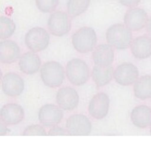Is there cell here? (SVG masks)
I'll return each mask as SVG.
<instances>
[{
  "label": "cell",
  "mask_w": 151,
  "mask_h": 151,
  "mask_svg": "<svg viewBox=\"0 0 151 151\" xmlns=\"http://www.w3.org/2000/svg\"><path fill=\"white\" fill-rule=\"evenodd\" d=\"M50 35L45 28L35 27L29 29L25 36V44L32 52H41L47 48Z\"/></svg>",
  "instance_id": "cell-5"
},
{
  "label": "cell",
  "mask_w": 151,
  "mask_h": 151,
  "mask_svg": "<svg viewBox=\"0 0 151 151\" xmlns=\"http://www.w3.org/2000/svg\"><path fill=\"white\" fill-rule=\"evenodd\" d=\"M47 27L52 35L63 37L71 29V20L69 14L64 12L58 11L51 13L47 21Z\"/></svg>",
  "instance_id": "cell-6"
},
{
  "label": "cell",
  "mask_w": 151,
  "mask_h": 151,
  "mask_svg": "<svg viewBox=\"0 0 151 151\" xmlns=\"http://www.w3.org/2000/svg\"><path fill=\"white\" fill-rule=\"evenodd\" d=\"M2 77H3V74H2L1 69H0V81H2Z\"/></svg>",
  "instance_id": "cell-30"
},
{
  "label": "cell",
  "mask_w": 151,
  "mask_h": 151,
  "mask_svg": "<svg viewBox=\"0 0 151 151\" xmlns=\"http://www.w3.org/2000/svg\"><path fill=\"white\" fill-rule=\"evenodd\" d=\"M16 29L15 23L6 16L0 17V40H8L12 37Z\"/></svg>",
  "instance_id": "cell-23"
},
{
  "label": "cell",
  "mask_w": 151,
  "mask_h": 151,
  "mask_svg": "<svg viewBox=\"0 0 151 151\" xmlns=\"http://www.w3.org/2000/svg\"><path fill=\"white\" fill-rule=\"evenodd\" d=\"M146 31H147V33H149V34H151V17L148 19L147 21V24H146Z\"/></svg>",
  "instance_id": "cell-29"
},
{
  "label": "cell",
  "mask_w": 151,
  "mask_h": 151,
  "mask_svg": "<svg viewBox=\"0 0 151 151\" xmlns=\"http://www.w3.org/2000/svg\"><path fill=\"white\" fill-rule=\"evenodd\" d=\"M39 120L45 127H54L61 122L63 118V109L53 104H45L39 110Z\"/></svg>",
  "instance_id": "cell-11"
},
{
  "label": "cell",
  "mask_w": 151,
  "mask_h": 151,
  "mask_svg": "<svg viewBox=\"0 0 151 151\" xmlns=\"http://www.w3.org/2000/svg\"><path fill=\"white\" fill-rule=\"evenodd\" d=\"M130 51L134 58L145 60L151 56V38L148 36H139L132 41Z\"/></svg>",
  "instance_id": "cell-16"
},
{
  "label": "cell",
  "mask_w": 151,
  "mask_h": 151,
  "mask_svg": "<svg viewBox=\"0 0 151 151\" xmlns=\"http://www.w3.org/2000/svg\"><path fill=\"white\" fill-rule=\"evenodd\" d=\"M60 0H36V6L39 11L45 13L54 12L59 6Z\"/></svg>",
  "instance_id": "cell-24"
},
{
  "label": "cell",
  "mask_w": 151,
  "mask_h": 151,
  "mask_svg": "<svg viewBox=\"0 0 151 151\" xmlns=\"http://www.w3.org/2000/svg\"><path fill=\"white\" fill-rule=\"evenodd\" d=\"M65 75L70 83L75 86H81L90 78V69L88 64L81 59L70 60L65 68Z\"/></svg>",
  "instance_id": "cell-4"
},
{
  "label": "cell",
  "mask_w": 151,
  "mask_h": 151,
  "mask_svg": "<svg viewBox=\"0 0 151 151\" xmlns=\"http://www.w3.org/2000/svg\"><path fill=\"white\" fill-rule=\"evenodd\" d=\"M148 21L147 13L144 9L130 8L124 16L125 26L131 31H140L146 27Z\"/></svg>",
  "instance_id": "cell-9"
},
{
  "label": "cell",
  "mask_w": 151,
  "mask_h": 151,
  "mask_svg": "<svg viewBox=\"0 0 151 151\" xmlns=\"http://www.w3.org/2000/svg\"><path fill=\"white\" fill-rule=\"evenodd\" d=\"M20 47L14 41L4 40L0 42V63H13L20 59Z\"/></svg>",
  "instance_id": "cell-15"
},
{
  "label": "cell",
  "mask_w": 151,
  "mask_h": 151,
  "mask_svg": "<svg viewBox=\"0 0 151 151\" xmlns=\"http://www.w3.org/2000/svg\"><path fill=\"white\" fill-rule=\"evenodd\" d=\"M133 92L135 96L141 100L151 98V76H143L137 79L133 86Z\"/></svg>",
  "instance_id": "cell-21"
},
{
  "label": "cell",
  "mask_w": 151,
  "mask_h": 151,
  "mask_svg": "<svg viewBox=\"0 0 151 151\" xmlns=\"http://www.w3.org/2000/svg\"><path fill=\"white\" fill-rule=\"evenodd\" d=\"M66 129L72 136H88L92 131V123L84 114H73L66 121Z\"/></svg>",
  "instance_id": "cell-8"
},
{
  "label": "cell",
  "mask_w": 151,
  "mask_h": 151,
  "mask_svg": "<svg viewBox=\"0 0 151 151\" xmlns=\"http://www.w3.org/2000/svg\"><path fill=\"white\" fill-rule=\"evenodd\" d=\"M115 81L122 86L134 84L139 78V70L137 66L130 63H123L115 68L113 72Z\"/></svg>",
  "instance_id": "cell-7"
},
{
  "label": "cell",
  "mask_w": 151,
  "mask_h": 151,
  "mask_svg": "<svg viewBox=\"0 0 151 151\" xmlns=\"http://www.w3.org/2000/svg\"><path fill=\"white\" fill-rule=\"evenodd\" d=\"M65 71L58 61H46L41 67V78L47 87H60L64 81Z\"/></svg>",
  "instance_id": "cell-3"
},
{
  "label": "cell",
  "mask_w": 151,
  "mask_h": 151,
  "mask_svg": "<svg viewBox=\"0 0 151 151\" xmlns=\"http://www.w3.org/2000/svg\"><path fill=\"white\" fill-rule=\"evenodd\" d=\"M8 132V127L7 123L5 122L2 118H0V136L6 135Z\"/></svg>",
  "instance_id": "cell-28"
},
{
  "label": "cell",
  "mask_w": 151,
  "mask_h": 151,
  "mask_svg": "<svg viewBox=\"0 0 151 151\" xmlns=\"http://www.w3.org/2000/svg\"><path fill=\"white\" fill-rule=\"evenodd\" d=\"M91 0H68L67 12L71 18L78 17L87 11Z\"/></svg>",
  "instance_id": "cell-22"
},
{
  "label": "cell",
  "mask_w": 151,
  "mask_h": 151,
  "mask_svg": "<svg viewBox=\"0 0 151 151\" xmlns=\"http://www.w3.org/2000/svg\"><path fill=\"white\" fill-rule=\"evenodd\" d=\"M23 135L24 136H31V135L46 136L47 132L44 129V127L41 125H30L25 129V130L23 132Z\"/></svg>",
  "instance_id": "cell-25"
},
{
  "label": "cell",
  "mask_w": 151,
  "mask_h": 151,
  "mask_svg": "<svg viewBox=\"0 0 151 151\" xmlns=\"http://www.w3.org/2000/svg\"><path fill=\"white\" fill-rule=\"evenodd\" d=\"M113 70L111 65L109 66H100L94 65L92 72V78L93 82L96 83L97 87L106 86L108 83L111 82L113 78Z\"/></svg>",
  "instance_id": "cell-20"
},
{
  "label": "cell",
  "mask_w": 151,
  "mask_h": 151,
  "mask_svg": "<svg viewBox=\"0 0 151 151\" xmlns=\"http://www.w3.org/2000/svg\"><path fill=\"white\" fill-rule=\"evenodd\" d=\"M130 120L138 129H145L151 125V108L145 105L135 107L130 112Z\"/></svg>",
  "instance_id": "cell-19"
},
{
  "label": "cell",
  "mask_w": 151,
  "mask_h": 151,
  "mask_svg": "<svg viewBox=\"0 0 151 151\" xmlns=\"http://www.w3.org/2000/svg\"><path fill=\"white\" fill-rule=\"evenodd\" d=\"M25 89V81L16 73H8L2 78V90L8 96L16 97L21 96Z\"/></svg>",
  "instance_id": "cell-12"
},
{
  "label": "cell",
  "mask_w": 151,
  "mask_h": 151,
  "mask_svg": "<svg viewBox=\"0 0 151 151\" xmlns=\"http://www.w3.org/2000/svg\"><path fill=\"white\" fill-rule=\"evenodd\" d=\"M106 40L115 49H127L132 42V32L123 24H115L107 29Z\"/></svg>",
  "instance_id": "cell-1"
},
{
  "label": "cell",
  "mask_w": 151,
  "mask_h": 151,
  "mask_svg": "<svg viewBox=\"0 0 151 151\" xmlns=\"http://www.w3.org/2000/svg\"><path fill=\"white\" fill-rule=\"evenodd\" d=\"M56 101L58 106L63 111H74L78 106L79 96L76 89L63 87L57 92Z\"/></svg>",
  "instance_id": "cell-13"
},
{
  "label": "cell",
  "mask_w": 151,
  "mask_h": 151,
  "mask_svg": "<svg viewBox=\"0 0 151 151\" xmlns=\"http://www.w3.org/2000/svg\"><path fill=\"white\" fill-rule=\"evenodd\" d=\"M97 42L96 32L93 27H83L76 31L72 36V45L78 53L85 54L96 48Z\"/></svg>",
  "instance_id": "cell-2"
},
{
  "label": "cell",
  "mask_w": 151,
  "mask_h": 151,
  "mask_svg": "<svg viewBox=\"0 0 151 151\" xmlns=\"http://www.w3.org/2000/svg\"><path fill=\"white\" fill-rule=\"evenodd\" d=\"M41 67V59L35 52H26L19 59V68L26 75H34Z\"/></svg>",
  "instance_id": "cell-17"
},
{
  "label": "cell",
  "mask_w": 151,
  "mask_h": 151,
  "mask_svg": "<svg viewBox=\"0 0 151 151\" xmlns=\"http://www.w3.org/2000/svg\"><path fill=\"white\" fill-rule=\"evenodd\" d=\"M110 110V97L105 93H98L90 100L88 111L90 115L96 119L105 118Z\"/></svg>",
  "instance_id": "cell-10"
},
{
  "label": "cell",
  "mask_w": 151,
  "mask_h": 151,
  "mask_svg": "<svg viewBox=\"0 0 151 151\" xmlns=\"http://www.w3.org/2000/svg\"><path fill=\"white\" fill-rule=\"evenodd\" d=\"M0 117L8 125H17L25 118V111L18 104L9 103L4 105L0 110Z\"/></svg>",
  "instance_id": "cell-14"
},
{
  "label": "cell",
  "mask_w": 151,
  "mask_h": 151,
  "mask_svg": "<svg viewBox=\"0 0 151 151\" xmlns=\"http://www.w3.org/2000/svg\"><path fill=\"white\" fill-rule=\"evenodd\" d=\"M119 2L123 5V6H126L129 8H133L141 2V0H119Z\"/></svg>",
  "instance_id": "cell-27"
},
{
  "label": "cell",
  "mask_w": 151,
  "mask_h": 151,
  "mask_svg": "<svg viewBox=\"0 0 151 151\" xmlns=\"http://www.w3.org/2000/svg\"><path fill=\"white\" fill-rule=\"evenodd\" d=\"M150 134H151V125H150Z\"/></svg>",
  "instance_id": "cell-31"
},
{
  "label": "cell",
  "mask_w": 151,
  "mask_h": 151,
  "mask_svg": "<svg viewBox=\"0 0 151 151\" xmlns=\"http://www.w3.org/2000/svg\"><path fill=\"white\" fill-rule=\"evenodd\" d=\"M93 61L94 64L100 66L111 65L114 60V50L109 44H103L96 46L93 51Z\"/></svg>",
  "instance_id": "cell-18"
},
{
  "label": "cell",
  "mask_w": 151,
  "mask_h": 151,
  "mask_svg": "<svg viewBox=\"0 0 151 151\" xmlns=\"http://www.w3.org/2000/svg\"><path fill=\"white\" fill-rule=\"evenodd\" d=\"M48 134L49 136H67L70 135L69 132L67 131L66 129H63L60 127H57L54 126L52 129H50V130L48 131Z\"/></svg>",
  "instance_id": "cell-26"
}]
</instances>
